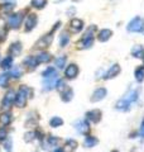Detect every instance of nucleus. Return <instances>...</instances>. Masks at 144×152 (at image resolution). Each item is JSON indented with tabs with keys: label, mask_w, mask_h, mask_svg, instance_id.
<instances>
[{
	"label": "nucleus",
	"mask_w": 144,
	"mask_h": 152,
	"mask_svg": "<svg viewBox=\"0 0 144 152\" xmlns=\"http://www.w3.org/2000/svg\"><path fill=\"white\" fill-rule=\"evenodd\" d=\"M138 95H139V91L138 90H132V91H129L125 98L120 99V100L116 103V105H115V108L119 109V110L121 112H127L130 109V105L133 103H135L138 100Z\"/></svg>",
	"instance_id": "1"
},
{
	"label": "nucleus",
	"mask_w": 144,
	"mask_h": 152,
	"mask_svg": "<svg viewBox=\"0 0 144 152\" xmlns=\"http://www.w3.org/2000/svg\"><path fill=\"white\" fill-rule=\"evenodd\" d=\"M128 31L134 33H143L144 34V20L140 17L133 18L128 24Z\"/></svg>",
	"instance_id": "2"
},
{
	"label": "nucleus",
	"mask_w": 144,
	"mask_h": 152,
	"mask_svg": "<svg viewBox=\"0 0 144 152\" xmlns=\"http://www.w3.org/2000/svg\"><path fill=\"white\" fill-rule=\"evenodd\" d=\"M28 91H29V89L27 86H20V89H19L18 94L15 95V104L18 108H23L25 105L27 98H28Z\"/></svg>",
	"instance_id": "3"
},
{
	"label": "nucleus",
	"mask_w": 144,
	"mask_h": 152,
	"mask_svg": "<svg viewBox=\"0 0 144 152\" xmlns=\"http://www.w3.org/2000/svg\"><path fill=\"white\" fill-rule=\"evenodd\" d=\"M60 81V77L58 75L55 74L52 76H48V77H44V83H43V90L46 91H49V90L55 89L57 86V83Z\"/></svg>",
	"instance_id": "4"
},
{
	"label": "nucleus",
	"mask_w": 144,
	"mask_h": 152,
	"mask_svg": "<svg viewBox=\"0 0 144 152\" xmlns=\"http://www.w3.org/2000/svg\"><path fill=\"white\" fill-rule=\"evenodd\" d=\"M22 20H23V15L22 13H15V14H12L8 19V26L12 28V29H18L19 26L22 24Z\"/></svg>",
	"instance_id": "5"
},
{
	"label": "nucleus",
	"mask_w": 144,
	"mask_h": 152,
	"mask_svg": "<svg viewBox=\"0 0 144 152\" xmlns=\"http://www.w3.org/2000/svg\"><path fill=\"white\" fill-rule=\"evenodd\" d=\"M52 42H53V36H52V33H49V34H46L39 38L36 43V47L37 48H46V47H49L52 45Z\"/></svg>",
	"instance_id": "6"
},
{
	"label": "nucleus",
	"mask_w": 144,
	"mask_h": 152,
	"mask_svg": "<svg viewBox=\"0 0 144 152\" xmlns=\"http://www.w3.org/2000/svg\"><path fill=\"white\" fill-rule=\"evenodd\" d=\"M36 26H37V15L36 14H29L24 20V31L31 32Z\"/></svg>",
	"instance_id": "7"
},
{
	"label": "nucleus",
	"mask_w": 144,
	"mask_h": 152,
	"mask_svg": "<svg viewBox=\"0 0 144 152\" xmlns=\"http://www.w3.org/2000/svg\"><path fill=\"white\" fill-rule=\"evenodd\" d=\"M13 103H15V93L13 90H9V91L5 94V96L3 99V108L4 109H8L13 105Z\"/></svg>",
	"instance_id": "8"
},
{
	"label": "nucleus",
	"mask_w": 144,
	"mask_h": 152,
	"mask_svg": "<svg viewBox=\"0 0 144 152\" xmlns=\"http://www.w3.org/2000/svg\"><path fill=\"white\" fill-rule=\"evenodd\" d=\"M106 89H104V88H99V89H96L94 94H92V96H91V102L95 103V102H100V100H103V99L106 96Z\"/></svg>",
	"instance_id": "9"
},
{
	"label": "nucleus",
	"mask_w": 144,
	"mask_h": 152,
	"mask_svg": "<svg viewBox=\"0 0 144 152\" xmlns=\"http://www.w3.org/2000/svg\"><path fill=\"white\" fill-rule=\"evenodd\" d=\"M84 28V22L81 20V19H77V18H75V19H72L71 23H70V29L72 33H79L81 29Z\"/></svg>",
	"instance_id": "10"
},
{
	"label": "nucleus",
	"mask_w": 144,
	"mask_h": 152,
	"mask_svg": "<svg viewBox=\"0 0 144 152\" xmlns=\"http://www.w3.org/2000/svg\"><path fill=\"white\" fill-rule=\"evenodd\" d=\"M86 119L94 122V123H97V122H100V119H101V112L96 110V109L90 110V112L86 113Z\"/></svg>",
	"instance_id": "11"
},
{
	"label": "nucleus",
	"mask_w": 144,
	"mask_h": 152,
	"mask_svg": "<svg viewBox=\"0 0 144 152\" xmlns=\"http://www.w3.org/2000/svg\"><path fill=\"white\" fill-rule=\"evenodd\" d=\"M119 74H120V66H119L118 64H115V65H113L111 67H110V69L108 70V72L105 74L104 79H105V80L113 79V77H115V76H118Z\"/></svg>",
	"instance_id": "12"
},
{
	"label": "nucleus",
	"mask_w": 144,
	"mask_h": 152,
	"mask_svg": "<svg viewBox=\"0 0 144 152\" xmlns=\"http://www.w3.org/2000/svg\"><path fill=\"white\" fill-rule=\"evenodd\" d=\"M65 74H66V76H67L68 79H75L76 76H77V74H79V67H77L76 65L71 64L70 66H67Z\"/></svg>",
	"instance_id": "13"
},
{
	"label": "nucleus",
	"mask_w": 144,
	"mask_h": 152,
	"mask_svg": "<svg viewBox=\"0 0 144 152\" xmlns=\"http://www.w3.org/2000/svg\"><path fill=\"white\" fill-rule=\"evenodd\" d=\"M94 43V38H81L77 42V48L80 50H85V48H90Z\"/></svg>",
	"instance_id": "14"
},
{
	"label": "nucleus",
	"mask_w": 144,
	"mask_h": 152,
	"mask_svg": "<svg viewBox=\"0 0 144 152\" xmlns=\"http://www.w3.org/2000/svg\"><path fill=\"white\" fill-rule=\"evenodd\" d=\"M20 52H22V43H20V42L12 43L10 48H9V55H10L12 57H14V56L17 57V56L20 55Z\"/></svg>",
	"instance_id": "15"
},
{
	"label": "nucleus",
	"mask_w": 144,
	"mask_h": 152,
	"mask_svg": "<svg viewBox=\"0 0 144 152\" xmlns=\"http://www.w3.org/2000/svg\"><path fill=\"white\" fill-rule=\"evenodd\" d=\"M76 129H77L81 134H86L89 131H90V127H89V123L86 121H79L76 123Z\"/></svg>",
	"instance_id": "16"
},
{
	"label": "nucleus",
	"mask_w": 144,
	"mask_h": 152,
	"mask_svg": "<svg viewBox=\"0 0 144 152\" xmlns=\"http://www.w3.org/2000/svg\"><path fill=\"white\" fill-rule=\"evenodd\" d=\"M111 36H113V32L110 31V29H103V31L99 32L97 39L100 42H106L108 39H110V37H111Z\"/></svg>",
	"instance_id": "17"
},
{
	"label": "nucleus",
	"mask_w": 144,
	"mask_h": 152,
	"mask_svg": "<svg viewBox=\"0 0 144 152\" xmlns=\"http://www.w3.org/2000/svg\"><path fill=\"white\" fill-rule=\"evenodd\" d=\"M76 148H77V142L75 140H68V141H66L63 152H73Z\"/></svg>",
	"instance_id": "18"
},
{
	"label": "nucleus",
	"mask_w": 144,
	"mask_h": 152,
	"mask_svg": "<svg viewBox=\"0 0 144 152\" xmlns=\"http://www.w3.org/2000/svg\"><path fill=\"white\" fill-rule=\"evenodd\" d=\"M132 56L135 57V58H142V57L144 56V48H143V46H135V47H133Z\"/></svg>",
	"instance_id": "19"
},
{
	"label": "nucleus",
	"mask_w": 144,
	"mask_h": 152,
	"mask_svg": "<svg viewBox=\"0 0 144 152\" xmlns=\"http://www.w3.org/2000/svg\"><path fill=\"white\" fill-rule=\"evenodd\" d=\"M12 122V115L10 113H3L0 115V127H5Z\"/></svg>",
	"instance_id": "20"
},
{
	"label": "nucleus",
	"mask_w": 144,
	"mask_h": 152,
	"mask_svg": "<svg viewBox=\"0 0 144 152\" xmlns=\"http://www.w3.org/2000/svg\"><path fill=\"white\" fill-rule=\"evenodd\" d=\"M36 58L38 61V64H46V62H49L52 57H51L49 53H47V52H42V53L38 55Z\"/></svg>",
	"instance_id": "21"
},
{
	"label": "nucleus",
	"mask_w": 144,
	"mask_h": 152,
	"mask_svg": "<svg viewBox=\"0 0 144 152\" xmlns=\"http://www.w3.org/2000/svg\"><path fill=\"white\" fill-rule=\"evenodd\" d=\"M24 65L25 66H29V69H34L37 67V65H38V61L34 56H28L25 60H24Z\"/></svg>",
	"instance_id": "22"
},
{
	"label": "nucleus",
	"mask_w": 144,
	"mask_h": 152,
	"mask_svg": "<svg viewBox=\"0 0 144 152\" xmlns=\"http://www.w3.org/2000/svg\"><path fill=\"white\" fill-rule=\"evenodd\" d=\"M72 96H73V91H72V89H68L66 88L63 91H62V100L63 102H70Z\"/></svg>",
	"instance_id": "23"
},
{
	"label": "nucleus",
	"mask_w": 144,
	"mask_h": 152,
	"mask_svg": "<svg viewBox=\"0 0 144 152\" xmlns=\"http://www.w3.org/2000/svg\"><path fill=\"white\" fill-rule=\"evenodd\" d=\"M68 42H70V34L67 32H63L60 36V46L61 47H66L67 45H68Z\"/></svg>",
	"instance_id": "24"
},
{
	"label": "nucleus",
	"mask_w": 144,
	"mask_h": 152,
	"mask_svg": "<svg viewBox=\"0 0 144 152\" xmlns=\"http://www.w3.org/2000/svg\"><path fill=\"white\" fill-rule=\"evenodd\" d=\"M97 142H99V141L96 140L95 137H92V136H87V137L85 138L84 145H85V147H89V148H90V147H94L95 145H97Z\"/></svg>",
	"instance_id": "25"
},
{
	"label": "nucleus",
	"mask_w": 144,
	"mask_h": 152,
	"mask_svg": "<svg viewBox=\"0 0 144 152\" xmlns=\"http://www.w3.org/2000/svg\"><path fill=\"white\" fill-rule=\"evenodd\" d=\"M13 66V57L9 56V57H5L1 62V69L3 70H9Z\"/></svg>",
	"instance_id": "26"
},
{
	"label": "nucleus",
	"mask_w": 144,
	"mask_h": 152,
	"mask_svg": "<svg viewBox=\"0 0 144 152\" xmlns=\"http://www.w3.org/2000/svg\"><path fill=\"white\" fill-rule=\"evenodd\" d=\"M32 7L36 9H43L47 5V0H32Z\"/></svg>",
	"instance_id": "27"
},
{
	"label": "nucleus",
	"mask_w": 144,
	"mask_h": 152,
	"mask_svg": "<svg viewBox=\"0 0 144 152\" xmlns=\"http://www.w3.org/2000/svg\"><path fill=\"white\" fill-rule=\"evenodd\" d=\"M134 75H135V80L138 83H142L144 80V67H138L135 70V72H134Z\"/></svg>",
	"instance_id": "28"
},
{
	"label": "nucleus",
	"mask_w": 144,
	"mask_h": 152,
	"mask_svg": "<svg viewBox=\"0 0 144 152\" xmlns=\"http://www.w3.org/2000/svg\"><path fill=\"white\" fill-rule=\"evenodd\" d=\"M22 74H23V71L19 66H14V67L12 69V71H10V76L14 79H19L22 76Z\"/></svg>",
	"instance_id": "29"
},
{
	"label": "nucleus",
	"mask_w": 144,
	"mask_h": 152,
	"mask_svg": "<svg viewBox=\"0 0 144 152\" xmlns=\"http://www.w3.org/2000/svg\"><path fill=\"white\" fill-rule=\"evenodd\" d=\"M66 61H67V57L66 56H61V57H58V58H56L55 65L57 66V69H63L65 65H66Z\"/></svg>",
	"instance_id": "30"
},
{
	"label": "nucleus",
	"mask_w": 144,
	"mask_h": 152,
	"mask_svg": "<svg viewBox=\"0 0 144 152\" xmlns=\"http://www.w3.org/2000/svg\"><path fill=\"white\" fill-rule=\"evenodd\" d=\"M49 124H51V127L57 128V127H61L62 124H63V121H62L60 117H55V118H52V119H51Z\"/></svg>",
	"instance_id": "31"
},
{
	"label": "nucleus",
	"mask_w": 144,
	"mask_h": 152,
	"mask_svg": "<svg viewBox=\"0 0 144 152\" xmlns=\"http://www.w3.org/2000/svg\"><path fill=\"white\" fill-rule=\"evenodd\" d=\"M14 9V4L13 3H5V4H3L1 5V10L4 13H9V12H12Z\"/></svg>",
	"instance_id": "32"
},
{
	"label": "nucleus",
	"mask_w": 144,
	"mask_h": 152,
	"mask_svg": "<svg viewBox=\"0 0 144 152\" xmlns=\"http://www.w3.org/2000/svg\"><path fill=\"white\" fill-rule=\"evenodd\" d=\"M55 74H57L56 72V69L49 67V69H47L44 72H43V76H44V77H48V76H52V75H55Z\"/></svg>",
	"instance_id": "33"
},
{
	"label": "nucleus",
	"mask_w": 144,
	"mask_h": 152,
	"mask_svg": "<svg viewBox=\"0 0 144 152\" xmlns=\"http://www.w3.org/2000/svg\"><path fill=\"white\" fill-rule=\"evenodd\" d=\"M34 136H36V133H33V132H28L25 136H24V141L25 142H32L33 140H34Z\"/></svg>",
	"instance_id": "34"
},
{
	"label": "nucleus",
	"mask_w": 144,
	"mask_h": 152,
	"mask_svg": "<svg viewBox=\"0 0 144 152\" xmlns=\"http://www.w3.org/2000/svg\"><path fill=\"white\" fill-rule=\"evenodd\" d=\"M7 83H8V75L1 74L0 75V86H5Z\"/></svg>",
	"instance_id": "35"
},
{
	"label": "nucleus",
	"mask_w": 144,
	"mask_h": 152,
	"mask_svg": "<svg viewBox=\"0 0 144 152\" xmlns=\"http://www.w3.org/2000/svg\"><path fill=\"white\" fill-rule=\"evenodd\" d=\"M7 29L5 28H0V42H3V41H5L7 39Z\"/></svg>",
	"instance_id": "36"
},
{
	"label": "nucleus",
	"mask_w": 144,
	"mask_h": 152,
	"mask_svg": "<svg viewBox=\"0 0 144 152\" xmlns=\"http://www.w3.org/2000/svg\"><path fill=\"white\" fill-rule=\"evenodd\" d=\"M57 90H58V91H63V90L66 89V85H65V81H62V80H60V81L58 83H57Z\"/></svg>",
	"instance_id": "37"
},
{
	"label": "nucleus",
	"mask_w": 144,
	"mask_h": 152,
	"mask_svg": "<svg viewBox=\"0 0 144 152\" xmlns=\"http://www.w3.org/2000/svg\"><path fill=\"white\" fill-rule=\"evenodd\" d=\"M5 138H7V131L1 128V129H0V141H4Z\"/></svg>",
	"instance_id": "38"
},
{
	"label": "nucleus",
	"mask_w": 144,
	"mask_h": 152,
	"mask_svg": "<svg viewBox=\"0 0 144 152\" xmlns=\"http://www.w3.org/2000/svg\"><path fill=\"white\" fill-rule=\"evenodd\" d=\"M139 134H140V137H144V119H143L142 124H140V131H139Z\"/></svg>",
	"instance_id": "39"
},
{
	"label": "nucleus",
	"mask_w": 144,
	"mask_h": 152,
	"mask_svg": "<svg viewBox=\"0 0 144 152\" xmlns=\"http://www.w3.org/2000/svg\"><path fill=\"white\" fill-rule=\"evenodd\" d=\"M5 148H7V151H12V141H10V138H8V143L5 146Z\"/></svg>",
	"instance_id": "40"
},
{
	"label": "nucleus",
	"mask_w": 144,
	"mask_h": 152,
	"mask_svg": "<svg viewBox=\"0 0 144 152\" xmlns=\"http://www.w3.org/2000/svg\"><path fill=\"white\" fill-rule=\"evenodd\" d=\"M49 142H51L52 145H56L57 142H58V140H57V138H55V137H49Z\"/></svg>",
	"instance_id": "41"
},
{
	"label": "nucleus",
	"mask_w": 144,
	"mask_h": 152,
	"mask_svg": "<svg viewBox=\"0 0 144 152\" xmlns=\"http://www.w3.org/2000/svg\"><path fill=\"white\" fill-rule=\"evenodd\" d=\"M55 152H63V150H60V148H58V150H56Z\"/></svg>",
	"instance_id": "42"
},
{
	"label": "nucleus",
	"mask_w": 144,
	"mask_h": 152,
	"mask_svg": "<svg viewBox=\"0 0 144 152\" xmlns=\"http://www.w3.org/2000/svg\"><path fill=\"white\" fill-rule=\"evenodd\" d=\"M111 152H119V151H116V150H114V151H111Z\"/></svg>",
	"instance_id": "43"
},
{
	"label": "nucleus",
	"mask_w": 144,
	"mask_h": 152,
	"mask_svg": "<svg viewBox=\"0 0 144 152\" xmlns=\"http://www.w3.org/2000/svg\"><path fill=\"white\" fill-rule=\"evenodd\" d=\"M56 1H62V0H56Z\"/></svg>",
	"instance_id": "44"
},
{
	"label": "nucleus",
	"mask_w": 144,
	"mask_h": 152,
	"mask_svg": "<svg viewBox=\"0 0 144 152\" xmlns=\"http://www.w3.org/2000/svg\"><path fill=\"white\" fill-rule=\"evenodd\" d=\"M142 58H143V61H144V56H143V57H142Z\"/></svg>",
	"instance_id": "45"
}]
</instances>
